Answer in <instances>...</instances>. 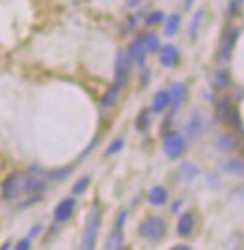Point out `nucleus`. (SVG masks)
Segmentation results:
<instances>
[{
    "mask_svg": "<svg viewBox=\"0 0 244 250\" xmlns=\"http://www.w3.org/2000/svg\"><path fill=\"white\" fill-rule=\"evenodd\" d=\"M166 229H168L166 220L162 219V217H159V215H153V217H148L146 220H142L138 233L144 239L157 243V241H160L166 235Z\"/></svg>",
    "mask_w": 244,
    "mask_h": 250,
    "instance_id": "1",
    "label": "nucleus"
},
{
    "mask_svg": "<svg viewBox=\"0 0 244 250\" xmlns=\"http://www.w3.org/2000/svg\"><path fill=\"white\" fill-rule=\"evenodd\" d=\"M99 228H101V209L97 208V206H94L92 211H90V217H88L84 235H82V249H86V250L95 249Z\"/></svg>",
    "mask_w": 244,
    "mask_h": 250,
    "instance_id": "2",
    "label": "nucleus"
},
{
    "mask_svg": "<svg viewBox=\"0 0 244 250\" xmlns=\"http://www.w3.org/2000/svg\"><path fill=\"white\" fill-rule=\"evenodd\" d=\"M131 56H129L127 51H119L117 52V58H116V83H114V88L117 92L125 86L129 79V69H131Z\"/></svg>",
    "mask_w": 244,
    "mask_h": 250,
    "instance_id": "3",
    "label": "nucleus"
},
{
    "mask_svg": "<svg viewBox=\"0 0 244 250\" xmlns=\"http://www.w3.org/2000/svg\"><path fill=\"white\" fill-rule=\"evenodd\" d=\"M162 149H164V153L170 157V159H177V157H181L185 153V149H187V140H185V136L179 135V133H170V135L164 138Z\"/></svg>",
    "mask_w": 244,
    "mask_h": 250,
    "instance_id": "4",
    "label": "nucleus"
},
{
    "mask_svg": "<svg viewBox=\"0 0 244 250\" xmlns=\"http://www.w3.org/2000/svg\"><path fill=\"white\" fill-rule=\"evenodd\" d=\"M21 185H22V177L19 174H11L4 179L2 183V196L4 200H13L19 196L21 192Z\"/></svg>",
    "mask_w": 244,
    "mask_h": 250,
    "instance_id": "5",
    "label": "nucleus"
},
{
    "mask_svg": "<svg viewBox=\"0 0 244 250\" xmlns=\"http://www.w3.org/2000/svg\"><path fill=\"white\" fill-rule=\"evenodd\" d=\"M75 208H76V200L75 198H64L58 206H56V209H54V220H56L58 224L67 222V220L73 217Z\"/></svg>",
    "mask_w": 244,
    "mask_h": 250,
    "instance_id": "6",
    "label": "nucleus"
},
{
    "mask_svg": "<svg viewBox=\"0 0 244 250\" xmlns=\"http://www.w3.org/2000/svg\"><path fill=\"white\" fill-rule=\"evenodd\" d=\"M159 60L160 63L164 65V67H175L177 62H179V51H177V47H173V45H164V47H160L159 49Z\"/></svg>",
    "mask_w": 244,
    "mask_h": 250,
    "instance_id": "7",
    "label": "nucleus"
},
{
    "mask_svg": "<svg viewBox=\"0 0 244 250\" xmlns=\"http://www.w3.org/2000/svg\"><path fill=\"white\" fill-rule=\"evenodd\" d=\"M129 56H131V60L138 65L140 69H144L146 67V47H144V43L142 40H134V42L131 43V47H129Z\"/></svg>",
    "mask_w": 244,
    "mask_h": 250,
    "instance_id": "8",
    "label": "nucleus"
},
{
    "mask_svg": "<svg viewBox=\"0 0 244 250\" xmlns=\"http://www.w3.org/2000/svg\"><path fill=\"white\" fill-rule=\"evenodd\" d=\"M41 190H45V181H43L41 177L36 176V172H30V176H26L22 179L21 192L34 194V192H41Z\"/></svg>",
    "mask_w": 244,
    "mask_h": 250,
    "instance_id": "9",
    "label": "nucleus"
},
{
    "mask_svg": "<svg viewBox=\"0 0 244 250\" xmlns=\"http://www.w3.org/2000/svg\"><path fill=\"white\" fill-rule=\"evenodd\" d=\"M202 131H203L202 116L198 114V112H194V114L190 116V120H188L187 127H185V135L188 136L190 140H196V138L202 136Z\"/></svg>",
    "mask_w": 244,
    "mask_h": 250,
    "instance_id": "10",
    "label": "nucleus"
},
{
    "mask_svg": "<svg viewBox=\"0 0 244 250\" xmlns=\"http://www.w3.org/2000/svg\"><path fill=\"white\" fill-rule=\"evenodd\" d=\"M187 86L183 83H173L170 86V92H168V95H170V103L171 106H181V104L185 103V99H187Z\"/></svg>",
    "mask_w": 244,
    "mask_h": 250,
    "instance_id": "11",
    "label": "nucleus"
},
{
    "mask_svg": "<svg viewBox=\"0 0 244 250\" xmlns=\"http://www.w3.org/2000/svg\"><path fill=\"white\" fill-rule=\"evenodd\" d=\"M237 36H239V30H231L225 34V38H224V43L222 47H220V62H227L229 60V56H231V49H233L235 42H237Z\"/></svg>",
    "mask_w": 244,
    "mask_h": 250,
    "instance_id": "12",
    "label": "nucleus"
},
{
    "mask_svg": "<svg viewBox=\"0 0 244 250\" xmlns=\"http://www.w3.org/2000/svg\"><path fill=\"white\" fill-rule=\"evenodd\" d=\"M194 226H196L194 215L192 213H183L179 220H177V233H179L181 237H188L194 231Z\"/></svg>",
    "mask_w": 244,
    "mask_h": 250,
    "instance_id": "13",
    "label": "nucleus"
},
{
    "mask_svg": "<svg viewBox=\"0 0 244 250\" xmlns=\"http://www.w3.org/2000/svg\"><path fill=\"white\" fill-rule=\"evenodd\" d=\"M148 200H149V204H151V206L160 208V206H164V204H166V200H168V190H166L164 187H160V185H155V187L149 190Z\"/></svg>",
    "mask_w": 244,
    "mask_h": 250,
    "instance_id": "14",
    "label": "nucleus"
},
{
    "mask_svg": "<svg viewBox=\"0 0 244 250\" xmlns=\"http://www.w3.org/2000/svg\"><path fill=\"white\" fill-rule=\"evenodd\" d=\"M168 106H170V95H168V92H164V90L157 92V95L153 97V103H151V112L160 114V112H164Z\"/></svg>",
    "mask_w": 244,
    "mask_h": 250,
    "instance_id": "15",
    "label": "nucleus"
},
{
    "mask_svg": "<svg viewBox=\"0 0 244 250\" xmlns=\"http://www.w3.org/2000/svg\"><path fill=\"white\" fill-rule=\"evenodd\" d=\"M105 249L106 250L123 249V231H121V228H114L108 233V237L105 241Z\"/></svg>",
    "mask_w": 244,
    "mask_h": 250,
    "instance_id": "16",
    "label": "nucleus"
},
{
    "mask_svg": "<svg viewBox=\"0 0 244 250\" xmlns=\"http://www.w3.org/2000/svg\"><path fill=\"white\" fill-rule=\"evenodd\" d=\"M239 144H241L239 138L233 135H224L216 140V147H218L220 151H225V153H231L235 149H239Z\"/></svg>",
    "mask_w": 244,
    "mask_h": 250,
    "instance_id": "17",
    "label": "nucleus"
},
{
    "mask_svg": "<svg viewBox=\"0 0 244 250\" xmlns=\"http://www.w3.org/2000/svg\"><path fill=\"white\" fill-rule=\"evenodd\" d=\"M222 170H225L227 174H233V176H243L244 174V163L243 159H237V157H231V159H225L222 161Z\"/></svg>",
    "mask_w": 244,
    "mask_h": 250,
    "instance_id": "18",
    "label": "nucleus"
},
{
    "mask_svg": "<svg viewBox=\"0 0 244 250\" xmlns=\"http://www.w3.org/2000/svg\"><path fill=\"white\" fill-rule=\"evenodd\" d=\"M231 110H233V104H231V99H229V97H222V99L216 103V114H218V120H220V122H227Z\"/></svg>",
    "mask_w": 244,
    "mask_h": 250,
    "instance_id": "19",
    "label": "nucleus"
},
{
    "mask_svg": "<svg viewBox=\"0 0 244 250\" xmlns=\"http://www.w3.org/2000/svg\"><path fill=\"white\" fill-rule=\"evenodd\" d=\"M211 84L214 90H224V88H227V86H229V73H227L225 69H218L216 73L212 75Z\"/></svg>",
    "mask_w": 244,
    "mask_h": 250,
    "instance_id": "20",
    "label": "nucleus"
},
{
    "mask_svg": "<svg viewBox=\"0 0 244 250\" xmlns=\"http://www.w3.org/2000/svg\"><path fill=\"white\" fill-rule=\"evenodd\" d=\"M142 43H144V47H146V51H148V52H159V49H160L159 38H157V34H153V32L144 34Z\"/></svg>",
    "mask_w": 244,
    "mask_h": 250,
    "instance_id": "21",
    "label": "nucleus"
},
{
    "mask_svg": "<svg viewBox=\"0 0 244 250\" xmlns=\"http://www.w3.org/2000/svg\"><path fill=\"white\" fill-rule=\"evenodd\" d=\"M179 26H181L179 13H173V15L168 17V21H166V24H164V34H166L168 38H171V36H175V34H177Z\"/></svg>",
    "mask_w": 244,
    "mask_h": 250,
    "instance_id": "22",
    "label": "nucleus"
},
{
    "mask_svg": "<svg viewBox=\"0 0 244 250\" xmlns=\"http://www.w3.org/2000/svg\"><path fill=\"white\" fill-rule=\"evenodd\" d=\"M181 174H183V179L190 181V179H194V177L200 174V168L196 167V165H192V163H183V167H181Z\"/></svg>",
    "mask_w": 244,
    "mask_h": 250,
    "instance_id": "23",
    "label": "nucleus"
},
{
    "mask_svg": "<svg viewBox=\"0 0 244 250\" xmlns=\"http://www.w3.org/2000/svg\"><path fill=\"white\" fill-rule=\"evenodd\" d=\"M121 149H123V140H121V138H116V140H114V142H112L110 146L106 147L105 155H106V157L116 155L117 151H121Z\"/></svg>",
    "mask_w": 244,
    "mask_h": 250,
    "instance_id": "24",
    "label": "nucleus"
},
{
    "mask_svg": "<svg viewBox=\"0 0 244 250\" xmlns=\"http://www.w3.org/2000/svg\"><path fill=\"white\" fill-rule=\"evenodd\" d=\"M149 125V112L148 110H142L136 118V127H138V131H146Z\"/></svg>",
    "mask_w": 244,
    "mask_h": 250,
    "instance_id": "25",
    "label": "nucleus"
},
{
    "mask_svg": "<svg viewBox=\"0 0 244 250\" xmlns=\"http://www.w3.org/2000/svg\"><path fill=\"white\" fill-rule=\"evenodd\" d=\"M162 21H164V13L162 11H153V13H149L148 17H146V22H148L149 26H155V24H159Z\"/></svg>",
    "mask_w": 244,
    "mask_h": 250,
    "instance_id": "26",
    "label": "nucleus"
},
{
    "mask_svg": "<svg viewBox=\"0 0 244 250\" xmlns=\"http://www.w3.org/2000/svg\"><path fill=\"white\" fill-rule=\"evenodd\" d=\"M202 17H203V11H196V15H194L192 24H190V38H196V34H198V26H200V22H202Z\"/></svg>",
    "mask_w": 244,
    "mask_h": 250,
    "instance_id": "27",
    "label": "nucleus"
},
{
    "mask_svg": "<svg viewBox=\"0 0 244 250\" xmlns=\"http://www.w3.org/2000/svg\"><path fill=\"white\" fill-rule=\"evenodd\" d=\"M88 185H90V177H82V179H78V181L75 183L73 192L75 194H82L86 188H88Z\"/></svg>",
    "mask_w": 244,
    "mask_h": 250,
    "instance_id": "28",
    "label": "nucleus"
},
{
    "mask_svg": "<svg viewBox=\"0 0 244 250\" xmlns=\"http://www.w3.org/2000/svg\"><path fill=\"white\" fill-rule=\"evenodd\" d=\"M227 122H231V124H233V127L239 131V133L243 131V122H241V116H239V112H237L235 108L231 110V114H229V120H227Z\"/></svg>",
    "mask_w": 244,
    "mask_h": 250,
    "instance_id": "29",
    "label": "nucleus"
},
{
    "mask_svg": "<svg viewBox=\"0 0 244 250\" xmlns=\"http://www.w3.org/2000/svg\"><path fill=\"white\" fill-rule=\"evenodd\" d=\"M116 99H117V90H116V88H110V90L106 92L103 103H105L106 106H112V104L116 103Z\"/></svg>",
    "mask_w": 244,
    "mask_h": 250,
    "instance_id": "30",
    "label": "nucleus"
},
{
    "mask_svg": "<svg viewBox=\"0 0 244 250\" xmlns=\"http://www.w3.org/2000/svg\"><path fill=\"white\" fill-rule=\"evenodd\" d=\"M69 174H71V168H60L58 172H53L49 177H51V179H54V181H58V179H64V177L69 176Z\"/></svg>",
    "mask_w": 244,
    "mask_h": 250,
    "instance_id": "31",
    "label": "nucleus"
},
{
    "mask_svg": "<svg viewBox=\"0 0 244 250\" xmlns=\"http://www.w3.org/2000/svg\"><path fill=\"white\" fill-rule=\"evenodd\" d=\"M239 4H241V0H231L229 2V10H227V13L233 17L235 15V11H237V8H239Z\"/></svg>",
    "mask_w": 244,
    "mask_h": 250,
    "instance_id": "32",
    "label": "nucleus"
},
{
    "mask_svg": "<svg viewBox=\"0 0 244 250\" xmlns=\"http://www.w3.org/2000/svg\"><path fill=\"white\" fill-rule=\"evenodd\" d=\"M125 219H127V211H121V213H119V219H117V228H121V226H123Z\"/></svg>",
    "mask_w": 244,
    "mask_h": 250,
    "instance_id": "33",
    "label": "nucleus"
},
{
    "mask_svg": "<svg viewBox=\"0 0 244 250\" xmlns=\"http://www.w3.org/2000/svg\"><path fill=\"white\" fill-rule=\"evenodd\" d=\"M17 249H19V250H22V249L28 250V249H30V241H21V243L17 245Z\"/></svg>",
    "mask_w": 244,
    "mask_h": 250,
    "instance_id": "34",
    "label": "nucleus"
},
{
    "mask_svg": "<svg viewBox=\"0 0 244 250\" xmlns=\"http://www.w3.org/2000/svg\"><path fill=\"white\" fill-rule=\"evenodd\" d=\"M140 2L142 0H127V8H136V6H140Z\"/></svg>",
    "mask_w": 244,
    "mask_h": 250,
    "instance_id": "35",
    "label": "nucleus"
},
{
    "mask_svg": "<svg viewBox=\"0 0 244 250\" xmlns=\"http://www.w3.org/2000/svg\"><path fill=\"white\" fill-rule=\"evenodd\" d=\"M190 247H187V245H177V247H171V250H188Z\"/></svg>",
    "mask_w": 244,
    "mask_h": 250,
    "instance_id": "36",
    "label": "nucleus"
},
{
    "mask_svg": "<svg viewBox=\"0 0 244 250\" xmlns=\"http://www.w3.org/2000/svg\"><path fill=\"white\" fill-rule=\"evenodd\" d=\"M39 229H41L39 226H36V228H34L32 231H30V237H34V235H38V233H39Z\"/></svg>",
    "mask_w": 244,
    "mask_h": 250,
    "instance_id": "37",
    "label": "nucleus"
}]
</instances>
